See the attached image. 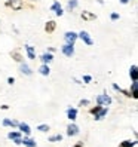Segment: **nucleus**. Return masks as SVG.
<instances>
[{
	"mask_svg": "<svg viewBox=\"0 0 138 147\" xmlns=\"http://www.w3.org/2000/svg\"><path fill=\"white\" fill-rule=\"evenodd\" d=\"M5 6L12 11H22L25 7V3H24V0H6Z\"/></svg>",
	"mask_w": 138,
	"mask_h": 147,
	"instance_id": "nucleus-1",
	"label": "nucleus"
},
{
	"mask_svg": "<svg viewBox=\"0 0 138 147\" xmlns=\"http://www.w3.org/2000/svg\"><path fill=\"white\" fill-rule=\"evenodd\" d=\"M77 36H79V39L85 43L86 46H92L94 45V40H92L91 34L88 31H80V33H77Z\"/></svg>",
	"mask_w": 138,
	"mask_h": 147,
	"instance_id": "nucleus-2",
	"label": "nucleus"
},
{
	"mask_svg": "<svg viewBox=\"0 0 138 147\" xmlns=\"http://www.w3.org/2000/svg\"><path fill=\"white\" fill-rule=\"evenodd\" d=\"M97 104H100V106H110L111 104V97L110 95H107V94H101V95H98L97 97Z\"/></svg>",
	"mask_w": 138,
	"mask_h": 147,
	"instance_id": "nucleus-3",
	"label": "nucleus"
},
{
	"mask_svg": "<svg viewBox=\"0 0 138 147\" xmlns=\"http://www.w3.org/2000/svg\"><path fill=\"white\" fill-rule=\"evenodd\" d=\"M64 39H65V43H68V45H74L76 40L79 39V36H77V33H74V31H67L64 34Z\"/></svg>",
	"mask_w": 138,
	"mask_h": 147,
	"instance_id": "nucleus-4",
	"label": "nucleus"
},
{
	"mask_svg": "<svg viewBox=\"0 0 138 147\" xmlns=\"http://www.w3.org/2000/svg\"><path fill=\"white\" fill-rule=\"evenodd\" d=\"M50 11H54V13L57 15V16H63L64 15V11H63V6H61V3L59 2H55L50 5Z\"/></svg>",
	"mask_w": 138,
	"mask_h": 147,
	"instance_id": "nucleus-5",
	"label": "nucleus"
},
{
	"mask_svg": "<svg viewBox=\"0 0 138 147\" xmlns=\"http://www.w3.org/2000/svg\"><path fill=\"white\" fill-rule=\"evenodd\" d=\"M80 18H82L83 21H86V22H91V21H95V20H97V15L92 13V12H89V11H83V12L80 13Z\"/></svg>",
	"mask_w": 138,
	"mask_h": 147,
	"instance_id": "nucleus-6",
	"label": "nucleus"
},
{
	"mask_svg": "<svg viewBox=\"0 0 138 147\" xmlns=\"http://www.w3.org/2000/svg\"><path fill=\"white\" fill-rule=\"evenodd\" d=\"M61 52L65 57H73L74 55V45H68V43H65L64 46H61Z\"/></svg>",
	"mask_w": 138,
	"mask_h": 147,
	"instance_id": "nucleus-7",
	"label": "nucleus"
},
{
	"mask_svg": "<svg viewBox=\"0 0 138 147\" xmlns=\"http://www.w3.org/2000/svg\"><path fill=\"white\" fill-rule=\"evenodd\" d=\"M80 131H79V126H77L76 123H70L67 126V135L68 137H74V135H77Z\"/></svg>",
	"mask_w": 138,
	"mask_h": 147,
	"instance_id": "nucleus-8",
	"label": "nucleus"
},
{
	"mask_svg": "<svg viewBox=\"0 0 138 147\" xmlns=\"http://www.w3.org/2000/svg\"><path fill=\"white\" fill-rule=\"evenodd\" d=\"M55 28H57V22H55L54 20H49V21L45 24V31H46L48 34H52V33L55 31Z\"/></svg>",
	"mask_w": 138,
	"mask_h": 147,
	"instance_id": "nucleus-9",
	"label": "nucleus"
},
{
	"mask_svg": "<svg viewBox=\"0 0 138 147\" xmlns=\"http://www.w3.org/2000/svg\"><path fill=\"white\" fill-rule=\"evenodd\" d=\"M40 61L43 63V64H49L50 61H52V59H54V55L52 54H50V52H45V54H42L40 55Z\"/></svg>",
	"mask_w": 138,
	"mask_h": 147,
	"instance_id": "nucleus-10",
	"label": "nucleus"
},
{
	"mask_svg": "<svg viewBox=\"0 0 138 147\" xmlns=\"http://www.w3.org/2000/svg\"><path fill=\"white\" fill-rule=\"evenodd\" d=\"M11 57H12L13 61H16V63H24V57H22V54L20 52V51H12Z\"/></svg>",
	"mask_w": 138,
	"mask_h": 147,
	"instance_id": "nucleus-11",
	"label": "nucleus"
},
{
	"mask_svg": "<svg viewBox=\"0 0 138 147\" xmlns=\"http://www.w3.org/2000/svg\"><path fill=\"white\" fill-rule=\"evenodd\" d=\"M129 76H131V80H132V82L138 80V67H137L135 64L131 67V70H129Z\"/></svg>",
	"mask_w": 138,
	"mask_h": 147,
	"instance_id": "nucleus-12",
	"label": "nucleus"
},
{
	"mask_svg": "<svg viewBox=\"0 0 138 147\" xmlns=\"http://www.w3.org/2000/svg\"><path fill=\"white\" fill-rule=\"evenodd\" d=\"M24 48H25V52H27V57H28L30 59H36V52H34V48H33V46L25 45Z\"/></svg>",
	"mask_w": 138,
	"mask_h": 147,
	"instance_id": "nucleus-13",
	"label": "nucleus"
},
{
	"mask_svg": "<svg viewBox=\"0 0 138 147\" xmlns=\"http://www.w3.org/2000/svg\"><path fill=\"white\" fill-rule=\"evenodd\" d=\"M107 111H108V109H107V107H102L97 115H94V116H95V120H101V119H104V117L107 116Z\"/></svg>",
	"mask_w": 138,
	"mask_h": 147,
	"instance_id": "nucleus-14",
	"label": "nucleus"
},
{
	"mask_svg": "<svg viewBox=\"0 0 138 147\" xmlns=\"http://www.w3.org/2000/svg\"><path fill=\"white\" fill-rule=\"evenodd\" d=\"M20 70H21V73H24V74H27V76H30V74H33V70L30 68V65H27L25 63H21V67H20Z\"/></svg>",
	"mask_w": 138,
	"mask_h": 147,
	"instance_id": "nucleus-15",
	"label": "nucleus"
},
{
	"mask_svg": "<svg viewBox=\"0 0 138 147\" xmlns=\"http://www.w3.org/2000/svg\"><path fill=\"white\" fill-rule=\"evenodd\" d=\"M39 73H40L42 76H49V73H50L49 65H48V64H42L40 68H39Z\"/></svg>",
	"mask_w": 138,
	"mask_h": 147,
	"instance_id": "nucleus-16",
	"label": "nucleus"
},
{
	"mask_svg": "<svg viewBox=\"0 0 138 147\" xmlns=\"http://www.w3.org/2000/svg\"><path fill=\"white\" fill-rule=\"evenodd\" d=\"M18 128H20V132H24L25 135H30L31 134V129H30V126L27 123H20Z\"/></svg>",
	"mask_w": 138,
	"mask_h": 147,
	"instance_id": "nucleus-17",
	"label": "nucleus"
},
{
	"mask_svg": "<svg viewBox=\"0 0 138 147\" xmlns=\"http://www.w3.org/2000/svg\"><path fill=\"white\" fill-rule=\"evenodd\" d=\"M67 117L71 120H76V117H77V109H68L67 110Z\"/></svg>",
	"mask_w": 138,
	"mask_h": 147,
	"instance_id": "nucleus-18",
	"label": "nucleus"
},
{
	"mask_svg": "<svg viewBox=\"0 0 138 147\" xmlns=\"http://www.w3.org/2000/svg\"><path fill=\"white\" fill-rule=\"evenodd\" d=\"M21 144L27 146V147H36V146H37L36 141L31 140V138H24V140H21Z\"/></svg>",
	"mask_w": 138,
	"mask_h": 147,
	"instance_id": "nucleus-19",
	"label": "nucleus"
},
{
	"mask_svg": "<svg viewBox=\"0 0 138 147\" xmlns=\"http://www.w3.org/2000/svg\"><path fill=\"white\" fill-rule=\"evenodd\" d=\"M137 85H138V80L132 82V86H131V89H132V94H131V97H132L134 100H137V98H138V91H137Z\"/></svg>",
	"mask_w": 138,
	"mask_h": 147,
	"instance_id": "nucleus-20",
	"label": "nucleus"
},
{
	"mask_svg": "<svg viewBox=\"0 0 138 147\" xmlns=\"http://www.w3.org/2000/svg\"><path fill=\"white\" fill-rule=\"evenodd\" d=\"M135 144H137V141H132V140H125V141L120 143V146H119V147H135Z\"/></svg>",
	"mask_w": 138,
	"mask_h": 147,
	"instance_id": "nucleus-21",
	"label": "nucleus"
},
{
	"mask_svg": "<svg viewBox=\"0 0 138 147\" xmlns=\"http://www.w3.org/2000/svg\"><path fill=\"white\" fill-rule=\"evenodd\" d=\"M7 138H9V140H16V138H21V132H18V131H12V132L7 134Z\"/></svg>",
	"mask_w": 138,
	"mask_h": 147,
	"instance_id": "nucleus-22",
	"label": "nucleus"
},
{
	"mask_svg": "<svg viewBox=\"0 0 138 147\" xmlns=\"http://www.w3.org/2000/svg\"><path fill=\"white\" fill-rule=\"evenodd\" d=\"M63 140V135L61 134H57V135H52V137H49V140L50 143H57V141H61Z\"/></svg>",
	"mask_w": 138,
	"mask_h": 147,
	"instance_id": "nucleus-23",
	"label": "nucleus"
},
{
	"mask_svg": "<svg viewBox=\"0 0 138 147\" xmlns=\"http://www.w3.org/2000/svg\"><path fill=\"white\" fill-rule=\"evenodd\" d=\"M77 5H79V2H77V0H70V2H68V5H67L68 11H73V9H76Z\"/></svg>",
	"mask_w": 138,
	"mask_h": 147,
	"instance_id": "nucleus-24",
	"label": "nucleus"
},
{
	"mask_svg": "<svg viewBox=\"0 0 138 147\" xmlns=\"http://www.w3.org/2000/svg\"><path fill=\"white\" fill-rule=\"evenodd\" d=\"M37 129H39L40 132H48V131H49L50 128H49V125H46V123H43V125H39V126H37Z\"/></svg>",
	"mask_w": 138,
	"mask_h": 147,
	"instance_id": "nucleus-25",
	"label": "nucleus"
},
{
	"mask_svg": "<svg viewBox=\"0 0 138 147\" xmlns=\"http://www.w3.org/2000/svg\"><path fill=\"white\" fill-rule=\"evenodd\" d=\"M101 109H102V106H100V104H98V106H95V107H92V109L89 110V113H91V115H97Z\"/></svg>",
	"mask_w": 138,
	"mask_h": 147,
	"instance_id": "nucleus-26",
	"label": "nucleus"
},
{
	"mask_svg": "<svg viewBox=\"0 0 138 147\" xmlns=\"http://www.w3.org/2000/svg\"><path fill=\"white\" fill-rule=\"evenodd\" d=\"M119 18H120V16H119V13H116V12H113V13L110 15V20H111V21H117Z\"/></svg>",
	"mask_w": 138,
	"mask_h": 147,
	"instance_id": "nucleus-27",
	"label": "nucleus"
},
{
	"mask_svg": "<svg viewBox=\"0 0 138 147\" xmlns=\"http://www.w3.org/2000/svg\"><path fill=\"white\" fill-rule=\"evenodd\" d=\"M91 80H92V77H91L89 74H85V76H83V82H85V83H89Z\"/></svg>",
	"mask_w": 138,
	"mask_h": 147,
	"instance_id": "nucleus-28",
	"label": "nucleus"
},
{
	"mask_svg": "<svg viewBox=\"0 0 138 147\" xmlns=\"http://www.w3.org/2000/svg\"><path fill=\"white\" fill-rule=\"evenodd\" d=\"M89 104V100H80V102H79V106H88Z\"/></svg>",
	"mask_w": 138,
	"mask_h": 147,
	"instance_id": "nucleus-29",
	"label": "nucleus"
},
{
	"mask_svg": "<svg viewBox=\"0 0 138 147\" xmlns=\"http://www.w3.org/2000/svg\"><path fill=\"white\" fill-rule=\"evenodd\" d=\"M3 126H11V119H3Z\"/></svg>",
	"mask_w": 138,
	"mask_h": 147,
	"instance_id": "nucleus-30",
	"label": "nucleus"
},
{
	"mask_svg": "<svg viewBox=\"0 0 138 147\" xmlns=\"http://www.w3.org/2000/svg\"><path fill=\"white\" fill-rule=\"evenodd\" d=\"M18 125H20L18 120H11V126H18Z\"/></svg>",
	"mask_w": 138,
	"mask_h": 147,
	"instance_id": "nucleus-31",
	"label": "nucleus"
},
{
	"mask_svg": "<svg viewBox=\"0 0 138 147\" xmlns=\"http://www.w3.org/2000/svg\"><path fill=\"white\" fill-rule=\"evenodd\" d=\"M7 83H9V85H13V83H15V79H13V77H7Z\"/></svg>",
	"mask_w": 138,
	"mask_h": 147,
	"instance_id": "nucleus-32",
	"label": "nucleus"
},
{
	"mask_svg": "<svg viewBox=\"0 0 138 147\" xmlns=\"http://www.w3.org/2000/svg\"><path fill=\"white\" fill-rule=\"evenodd\" d=\"M73 147H83V141H77Z\"/></svg>",
	"mask_w": 138,
	"mask_h": 147,
	"instance_id": "nucleus-33",
	"label": "nucleus"
},
{
	"mask_svg": "<svg viewBox=\"0 0 138 147\" xmlns=\"http://www.w3.org/2000/svg\"><path fill=\"white\" fill-rule=\"evenodd\" d=\"M7 109H9V106H6V104L2 106V110H7Z\"/></svg>",
	"mask_w": 138,
	"mask_h": 147,
	"instance_id": "nucleus-34",
	"label": "nucleus"
},
{
	"mask_svg": "<svg viewBox=\"0 0 138 147\" xmlns=\"http://www.w3.org/2000/svg\"><path fill=\"white\" fill-rule=\"evenodd\" d=\"M128 2H131V0H120V3H123V5H126Z\"/></svg>",
	"mask_w": 138,
	"mask_h": 147,
	"instance_id": "nucleus-35",
	"label": "nucleus"
},
{
	"mask_svg": "<svg viewBox=\"0 0 138 147\" xmlns=\"http://www.w3.org/2000/svg\"><path fill=\"white\" fill-rule=\"evenodd\" d=\"M31 2H33V0H31Z\"/></svg>",
	"mask_w": 138,
	"mask_h": 147,
	"instance_id": "nucleus-36",
	"label": "nucleus"
}]
</instances>
